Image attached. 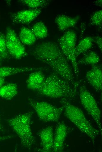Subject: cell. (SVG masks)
Here are the masks:
<instances>
[{
  "label": "cell",
  "mask_w": 102,
  "mask_h": 152,
  "mask_svg": "<svg viewBox=\"0 0 102 152\" xmlns=\"http://www.w3.org/2000/svg\"><path fill=\"white\" fill-rule=\"evenodd\" d=\"M79 95L82 105L94 120L101 133V112L95 99L84 84L79 88Z\"/></svg>",
  "instance_id": "obj_7"
},
{
  "label": "cell",
  "mask_w": 102,
  "mask_h": 152,
  "mask_svg": "<svg viewBox=\"0 0 102 152\" xmlns=\"http://www.w3.org/2000/svg\"><path fill=\"white\" fill-rule=\"evenodd\" d=\"M93 41L97 45L100 51L102 50V38L100 36H98L93 38Z\"/></svg>",
  "instance_id": "obj_24"
},
{
  "label": "cell",
  "mask_w": 102,
  "mask_h": 152,
  "mask_svg": "<svg viewBox=\"0 0 102 152\" xmlns=\"http://www.w3.org/2000/svg\"><path fill=\"white\" fill-rule=\"evenodd\" d=\"M93 42V38L90 37H86L81 39L75 48L76 57L82 54L86 53L92 47Z\"/></svg>",
  "instance_id": "obj_18"
},
{
  "label": "cell",
  "mask_w": 102,
  "mask_h": 152,
  "mask_svg": "<svg viewBox=\"0 0 102 152\" xmlns=\"http://www.w3.org/2000/svg\"><path fill=\"white\" fill-rule=\"evenodd\" d=\"M33 54L50 67L61 78L78 88L80 82L76 81L67 59L56 43L50 41L41 43L35 47Z\"/></svg>",
  "instance_id": "obj_1"
},
{
  "label": "cell",
  "mask_w": 102,
  "mask_h": 152,
  "mask_svg": "<svg viewBox=\"0 0 102 152\" xmlns=\"http://www.w3.org/2000/svg\"><path fill=\"white\" fill-rule=\"evenodd\" d=\"M100 61L98 55L96 52L91 51L86 53L83 57L78 61L77 63L93 66L97 64Z\"/></svg>",
  "instance_id": "obj_19"
},
{
  "label": "cell",
  "mask_w": 102,
  "mask_h": 152,
  "mask_svg": "<svg viewBox=\"0 0 102 152\" xmlns=\"http://www.w3.org/2000/svg\"><path fill=\"white\" fill-rule=\"evenodd\" d=\"M87 81L97 91L102 89V72L101 67L97 64L92 66L86 74Z\"/></svg>",
  "instance_id": "obj_10"
},
{
  "label": "cell",
  "mask_w": 102,
  "mask_h": 152,
  "mask_svg": "<svg viewBox=\"0 0 102 152\" xmlns=\"http://www.w3.org/2000/svg\"><path fill=\"white\" fill-rule=\"evenodd\" d=\"M30 67H0V77H5L17 74L32 71Z\"/></svg>",
  "instance_id": "obj_16"
},
{
  "label": "cell",
  "mask_w": 102,
  "mask_h": 152,
  "mask_svg": "<svg viewBox=\"0 0 102 152\" xmlns=\"http://www.w3.org/2000/svg\"><path fill=\"white\" fill-rule=\"evenodd\" d=\"M31 30L37 38L43 39L48 36L47 29L42 22H39L35 24Z\"/></svg>",
  "instance_id": "obj_20"
},
{
  "label": "cell",
  "mask_w": 102,
  "mask_h": 152,
  "mask_svg": "<svg viewBox=\"0 0 102 152\" xmlns=\"http://www.w3.org/2000/svg\"><path fill=\"white\" fill-rule=\"evenodd\" d=\"M32 113L28 112L17 115L7 120V122L19 138L21 145L30 149L35 141L31 128Z\"/></svg>",
  "instance_id": "obj_4"
},
{
  "label": "cell",
  "mask_w": 102,
  "mask_h": 152,
  "mask_svg": "<svg viewBox=\"0 0 102 152\" xmlns=\"http://www.w3.org/2000/svg\"><path fill=\"white\" fill-rule=\"evenodd\" d=\"M1 56L0 55V63H1Z\"/></svg>",
  "instance_id": "obj_29"
},
{
  "label": "cell",
  "mask_w": 102,
  "mask_h": 152,
  "mask_svg": "<svg viewBox=\"0 0 102 152\" xmlns=\"http://www.w3.org/2000/svg\"><path fill=\"white\" fill-rule=\"evenodd\" d=\"M18 38L23 44L28 46L33 44L37 39L31 30L26 27L21 28Z\"/></svg>",
  "instance_id": "obj_17"
},
{
  "label": "cell",
  "mask_w": 102,
  "mask_h": 152,
  "mask_svg": "<svg viewBox=\"0 0 102 152\" xmlns=\"http://www.w3.org/2000/svg\"><path fill=\"white\" fill-rule=\"evenodd\" d=\"M9 54L7 51L5 35L4 34H0V55L1 58H8Z\"/></svg>",
  "instance_id": "obj_22"
},
{
  "label": "cell",
  "mask_w": 102,
  "mask_h": 152,
  "mask_svg": "<svg viewBox=\"0 0 102 152\" xmlns=\"http://www.w3.org/2000/svg\"><path fill=\"white\" fill-rule=\"evenodd\" d=\"M78 87L53 73L45 78L37 91L40 94L52 98L66 99L69 101L75 96Z\"/></svg>",
  "instance_id": "obj_2"
},
{
  "label": "cell",
  "mask_w": 102,
  "mask_h": 152,
  "mask_svg": "<svg viewBox=\"0 0 102 152\" xmlns=\"http://www.w3.org/2000/svg\"><path fill=\"white\" fill-rule=\"evenodd\" d=\"M5 35L9 55L17 59H21L27 55L25 48L13 30L10 27L7 28Z\"/></svg>",
  "instance_id": "obj_8"
},
{
  "label": "cell",
  "mask_w": 102,
  "mask_h": 152,
  "mask_svg": "<svg viewBox=\"0 0 102 152\" xmlns=\"http://www.w3.org/2000/svg\"><path fill=\"white\" fill-rule=\"evenodd\" d=\"M4 130V127L2 124L0 116V131H3Z\"/></svg>",
  "instance_id": "obj_28"
},
{
  "label": "cell",
  "mask_w": 102,
  "mask_h": 152,
  "mask_svg": "<svg viewBox=\"0 0 102 152\" xmlns=\"http://www.w3.org/2000/svg\"><path fill=\"white\" fill-rule=\"evenodd\" d=\"M42 147V151L50 152L52 150L54 141L53 129L52 126L47 127L38 133Z\"/></svg>",
  "instance_id": "obj_12"
},
{
  "label": "cell",
  "mask_w": 102,
  "mask_h": 152,
  "mask_svg": "<svg viewBox=\"0 0 102 152\" xmlns=\"http://www.w3.org/2000/svg\"><path fill=\"white\" fill-rule=\"evenodd\" d=\"M76 41V34L73 30L65 32L58 39L59 47L67 59L70 61L74 72L77 77L79 75L78 63L74 53Z\"/></svg>",
  "instance_id": "obj_6"
},
{
  "label": "cell",
  "mask_w": 102,
  "mask_h": 152,
  "mask_svg": "<svg viewBox=\"0 0 102 152\" xmlns=\"http://www.w3.org/2000/svg\"><path fill=\"white\" fill-rule=\"evenodd\" d=\"M90 22L92 25L101 27L102 23V10H100L94 13L91 15Z\"/></svg>",
  "instance_id": "obj_23"
},
{
  "label": "cell",
  "mask_w": 102,
  "mask_h": 152,
  "mask_svg": "<svg viewBox=\"0 0 102 152\" xmlns=\"http://www.w3.org/2000/svg\"><path fill=\"white\" fill-rule=\"evenodd\" d=\"M61 103L64 108V115L82 132L88 136L95 143L96 137L99 131L95 129L88 121L82 111L70 103L66 99H62Z\"/></svg>",
  "instance_id": "obj_3"
},
{
  "label": "cell",
  "mask_w": 102,
  "mask_h": 152,
  "mask_svg": "<svg viewBox=\"0 0 102 152\" xmlns=\"http://www.w3.org/2000/svg\"><path fill=\"white\" fill-rule=\"evenodd\" d=\"M18 93V87L15 83L4 84L0 89V97L7 100H11Z\"/></svg>",
  "instance_id": "obj_15"
},
{
  "label": "cell",
  "mask_w": 102,
  "mask_h": 152,
  "mask_svg": "<svg viewBox=\"0 0 102 152\" xmlns=\"http://www.w3.org/2000/svg\"><path fill=\"white\" fill-rule=\"evenodd\" d=\"M41 12V8L23 10L12 14L11 18L14 23L28 24L34 20Z\"/></svg>",
  "instance_id": "obj_9"
},
{
  "label": "cell",
  "mask_w": 102,
  "mask_h": 152,
  "mask_svg": "<svg viewBox=\"0 0 102 152\" xmlns=\"http://www.w3.org/2000/svg\"><path fill=\"white\" fill-rule=\"evenodd\" d=\"M102 0H98L95 1L93 3L96 5L102 7Z\"/></svg>",
  "instance_id": "obj_27"
},
{
  "label": "cell",
  "mask_w": 102,
  "mask_h": 152,
  "mask_svg": "<svg viewBox=\"0 0 102 152\" xmlns=\"http://www.w3.org/2000/svg\"><path fill=\"white\" fill-rule=\"evenodd\" d=\"M5 80L4 77H0V89L5 84Z\"/></svg>",
  "instance_id": "obj_26"
},
{
  "label": "cell",
  "mask_w": 102,
  "mask_h": 152,
  "mask_svg": "<svg viewBox=\"0 0 102 152\" xmlns=\"http://www.w3.org/2000/svg\"><path fill=\"white\" fill-rule=\"evenodd\" d=\"M79 18V16L72 18L64 15L61 14L56 17L55 22L59 30L63 31L69 28L74 27L76 24Z\"/></svg>",
  "instance_id": "obj_14"
},
{
  "label": "cell",
  "mask_w": 102,
  "mask_h": 152,
  "mask_svg": "<svg viewBox=\"0 0 102 152\" xmlns=\"http://www.w3.org/2000/svg\"><path fill=\"white\" fill-rule=\"evenodd\" d=\"M11 137V136L10 135L5 136H0V141L8 139Z\"/></svg>",
  "instance_id": "obj_25"
},
{
  "label": "cell",
  "mask_w": 102,
  "mask_h": 152,
  "mask_svg": "<svg viewBox=\"0 0 102 152\" xmlns=\"http://www.w3.org/2000/svg\"><path fill=\"white\" fill-rule=\"evenodd\" d=\"M20 1L30 9L41 8L47 6L49 4L48 1L45 0H21Z\"/></svg>",
  "instance_id": "obj_21"
},
{
  "label": "cell",
  "mask_w": 102,
  "mask_h": 152,
  "mask_svg": "<svg viewBox=\"0 0 102 152\" xmlns=\"http://www.w3.org/2000/svg\"><path fill=\"white\" fill-rule=\"evenodd\" d=\"M28 103L39 118L45 122L58 121L64 110L63 106L58 107L47 102L36 101L30 98Z\"/></svg>",
  "instance_id": "obj_5"
},
{
  "label": "cell",
  "mask_w": 102,
  "mask_h": 152,
  "mask_svg": "<svg viewBox=\"0 0 102 152\" xmlns=\"http://www.w3.org/2000/svg\"><path fill=\"white\" fill-rule=\"evenodd\" d=\"M67 132V127L64 122L62 121L59 123L56 128L54 136L52 151L58 152L63 150Z\"/></svg>",
  "instance_id": "obj_11"
},
{
  "label": "cell",
  "mask_w": 102,
  "mask_h": 152,
  "mask_svg": "<svg viewBox=\"0 0 102 152\" xmlns=\"http://www.w3.org/2000/svg\"><path fill=\"white\" fill-rule=\"evenodd\" d=\"M45 79L43 73L40 71L31 73L26 81L28 88L38 91L40 87Z\"/></svg>",
  "instance_id": "obj_13"
}]
</instances>
